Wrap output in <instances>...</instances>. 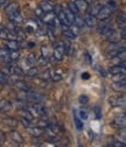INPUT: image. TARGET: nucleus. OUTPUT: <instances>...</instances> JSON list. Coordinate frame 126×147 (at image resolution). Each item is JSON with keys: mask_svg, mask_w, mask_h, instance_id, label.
<instances>
[{"mask_svg": "<svg viewBox=\"0 0 126 147\" xmlns=\"http://www.w3.org/2000/svg\"><path fill=\"white\" fill-rule=\"evenodd\" d=\"M116 7H117V6H116V4L112 1V0H109V1H107V4L104 5V6L102 7V9L98 12V14L96 15V19L100 21V20H104V19H107V18H110V16L113 14Z\"/></svg>", "mask_w": 126, "mask_h": 147, "instance_id": "obj_1", "label": "nucleus"}, {"mask_svg": "<svg viewBox=\"0 0 126 147\" xmlns=\"http://www.w3.org/2000/svg\"><path fill=\"white\" fill-rule=\"evenodd\" d=\"M64 56V47L62 41L54 42L53 46V62H61Z\"/></svg>", "mask_w": 126, "mask_h": 147, "instance_id": "obj_2", "label": "nucleus"}, {"mask_svg": "<svg viewBox=\"0 0 126 147\" xmlns=\"http://www.w3.org/2000/svg\"><path fill=\"white\" fill-rule=\"evenodd\" d=\"M44 99H46V96L43 94L36 92V91H34V90L27 91V102L28 103H32V104L42 103V102H44Z\"/></svg>", "mask_w": 126, "mask_h": 147, "instance_id": "obj_3", "label": "nucleus"}, {"mask_svg": "<svg viewBox=\"0 0 126 147\" xmlns=\"http://www.w3.org/2000/svg\"><path fill=\"white\" fill-rule=\"evenodd\" d=\"M113 28V25H112V22H111V20H110V18H107V19H104V20H100V22H99V25L97 26V33L99 34V35H104V34H106L109 30H111Z\"/></svg>", "mask_w": 126, "mask_h": 147, "instance_id": "obj_4", "label": "nucleus"}, {"mask_svg": "<svg viewBox=\"0 0 126 147\" xmlns=\"http://www.w3.org/2000/svg\"><path fill=\"white\" fill-rule=\"evenodd\" d=\"M110 125L113 128H116V130H121V128H125V126H126V115H125V112L121 113V115L116 116L111 120Z\"/></svg>", "mask_w": 126, "mask_h": 147, "instance_id": "obj_5", "label": "nucleus"}, {"mask_svg": "<svg viewBox=\"0 0 126 147\" xmlns=\"http://www.w3.org/2000/svg\"><path fill=\"white\" fill-rule=\"evenodd\" d=\"M103 38L106 42L112 43V42H118L120 41V35H119V30H116L115 28H112L111 30H109L106 34L103 35Z\"/></svg>", "mask_w": 126, "mask_h": 147, "instance_id": "obj_6", "label": "nucleus"}, {"mask_svg": "<svg viewBox=\"0 0 126 147\" xmlns=\"http://www.w3.org/2000/svg\"><path fill=\"white\" fill-rule=\"evenodd\" d=\"M13 103L12 100L7 98H1L0 99V113H7L13 109Z\"/></svg>", "mask_w": 126, "mask_h": 147, "instance_id": "obj_7", "label": "nucleus"}, {"mask_svg": "<svg viewBox=\"0 0 126 147\" xmlns=\"http://www.w3.org/2000/svg\"><path fill=\"white\" fill-rule=\"evenodd\" d=\"M9 138H11V140L12 141H14V144L15 145H22L24 144V137L21 136V133L20 132H18L15 128H13V130L9 132Z\"/></svg>", "mask_w": 126, "mask_h": 147, "instance_id": "obj_8", "label": "nucleus"}, {"mask_svg": "<svg viewBox=\"0 0 126 147\" xmlns=\"http://www.w3.org/2000/svg\"><path fill=\"white\" fill-rule=\"evenodd\" d=\"M84 22H85V26L89 27V28H94L97 26V19L96 16L88 13L85 16H84Z\"/></svg>", "mask_w": 126, "mask_h": 147, "instance_id": "obj_9", "label": "nucleus"}, {"mask_svg": "<svg viewBox=\"0 0 126 147\" xmlns=\"http://www.w3.org/2000/svg\"><path fill=\"white\" fill-rule=\"evenodd\" d=\"M33 106L38 113V117H47L48 116V109L44 105H42L41 103H35Z\"/></svg>", "mask_w": 126, "mask_h": 147, "instance_id": "obj_10", "label": "nucleus"}, {"mask_svg": "<svg viewBox=\"0 0 126 147\" xmlns=\"http://www.w3.org/2000/svg\"><path fill=\"white\" fill-rule=\"evenodd\" d=\"M8 18H9V21H11L12 24H14V25L20 26V25L24 24V18H22V15L20 14V11L16 12V13H14V14L8 15Z\"/></svg>", "mask_w": 126, "mask_h": 147, "instance_id": "obj_11", "label": "nucleus"}, {"mask_svg": "<svg viewBox=\"0 0 126 147\" xmlns=\"http://www.w3.org/2000/svg\"><path fill=\"white\" fill-rule=\"evenodd\" d=\"M3 123L6 126H8L9 128H16L18 126H19V124H20V121L18 120L16 118H14V117H5L3 119Z\"/></svg>", "mask_w": 126, "mask_h": 147, "instance_id": "obj_12", "label": "nucleus"}, {"mask_svg": "<svg viewBox=\"0 0 126 147\" xmlns=\"http://www.w3.org/2000/svg\"><path fill=\"white\" fill-rule=\"evenodd\" d=\"M27 132L32 137H41L44 133V128H41L39 126H30L27 128Z\"/></svg>", "mask_w": 126, "mask_h": 147, "instance_id": "obj_13", "label": "nucleus"}, {"mask_svg": "<svg viewBox=\"0 0 126 147\" xmlns=\"http://www.w3.org/2000/svg\"><path fill=\"white\" fill-rule=\"evenodd\" d=\"M4 46L9 50H19L21 48L20 42L15 40H4Z\"/></svg>", "mask_w": 126, "mask_h": 147, "instance_id": "obj_14", "label": "nucleus"}, {"mask_svg": "<svg viewBox=\"0 0 126 147\" xmlns=\"http://www.w3.org/2000/svg\"><path fill=\"white\" fill-rule=\"evenodd\" d=\"M106 71L109 74H111V76H112V75H116V74H120V72L126 74V68H123L119 64H112V65H110L109 68H107Z\"/></svg>", "mask_w": 126, "mask_h": 147, "instance_id": "obj_15", "label": "nucleus"}, {"mask_svg": "<svg viewBox=\"0 0 126 147\" xmlns=\"http://www.w3.org/2000/svg\"><path fill=\"white\" fill-rule=\"evenodd\" d=\"M38 30V24L35 20H29L26 25H25V32L28 34H33Z\"/></svg>", "mask_w": 126, "mask_h": 147, "instance_id": "obj_16", "label": "nucleus"}, {"mask_svg": "<svg viewBox=\"0 0 126 147\" xmlns=\"http://www.w3.org/2000/svg\"><path fill=\"white\" fill-rule=\"evenodd\" d=\"M62 78H63V72L61 70H54L50 74V78L49 80L51 82H54V83H56V82H60Z\"/></svg>", "mask_w": 126, "mask_h": 147, "instance_id": "obj_17", "label": "nucleus"}, {"mask_svg": "<svg viewBox=\"0 0 126 147\" xmlns=\"http://www.w3.org/2000/svg\"><path fill=\"white\" fill-rule=\"evenodd\" d=\"M112 89L115 90V91H125V89H126V81L125 80H123V81H118V82H112Z\"/></svg>", "mask_w": 126, "mask_h": 147, "instance_id": "obj_18", "label": "nucleus"}, {"mask_svg": "<svg viewBox=\"0 0 126 147\" xmlns=\"http://www.w3.org/2000/svg\"><path fill=\"white\" fill-rule=\"evenodd\" d=\"M14 85H15V88H18L20 91H25V92H27V91H30V90H32V88L29 86V84H28L27 82H25L24 80L16 82Z\"/></svg>", "mask_w": 126, "mask_h": 147, "instance_id": "obj_19", "label": "nucleus"}, {"mask_svg": "<svg viewBox=\"0 0 126 147\" xmlns=\"http://www.w3.org/2000/svg\"><path fill=\"white\" fill-rule=\"evenodd\" d=\"M38 75H39V69L34 65L25 71V76H27L29 78H35V77H38Z\"/></svg>", "mask_w": 126, "mask_h": 147, "instance_id": "obj_20", "label": "nucleus"}, {"mask_svg": "<svg viewBox=\"0 0 126 147\" xmlns=\"http://www.w3.org/2000/svg\"><path fill=\"white\" fill-rule=\"evenodd\" d=\"M126 20V16H125V13L124 12H119L117 15H116V24L117 26L120 28V27H125V21Z\"/></svg>", "mask_w": 126, "mask_h": 147, "instance_id": "obj_21", "label": "nucleus"}, {"mask_svg": "<svg viewBox=\"0 0 126 147\" xmlns=\"http://www.w3.org/2000/svg\"><path fill=\"white\" fill-rule=\"evenodd\" d=\"M40 7H41V9L44 12V13H49V12H54V5L51 4V3H49V1H41L40 3Z\"/></svg>", "mask_w": 126, "mask_h": 147, "instance_id": "obj_22", "label": "nucleus"}, {"mask_svg": "<svg viewBox=\"0 0 126 147\" xmlns=\"http://www.w3.org/2000/svg\"><path fill=\"white\" fill-rule=\"evenodd\" d=\"M47 140L49 142H51V144H59L60 137L57 136V133H53V132L47 130Z\"/></svg>", "mask_w": 126, "mask_h": 147, "instance_id": "obj_23", "label": "nucleus"}, {"mask_svg": "<svg viewBox=\"0 0 126 147\" xmlns=\"http://www.w3.org/2000/svg\"><path fill=\"white\" fill-rule=\"evenodd\" d=\"M16 12H19V5L16 3H11L8 4V6L6 7V13L7 15H11V14H14Z\"/></svg>", "mask_w": 126, "mask_h": 147, "instance_id": "obj_24", "label": "nucleus"}, {"mask_svg": "<svg viewBox=\"0 0 126 147\" xmlns=\"http://www.w3.org/2000/svg\"><path fill=\"white\" fill-rule=\"evenodd\" d=\"M19 115H20V117H24V118H26V119H28V120H30V121H33L34 120V116L28 111V109L26 107V109H20L19 110Z\"/></svg>", "mask_w": 126, "mask_h": 147, "instance_id": "obj_25", "label": "nucleus"}, {"mask_svg": "<svg viewBox=\"0 0 126 147\" xmlns=\"http://www.w3.org/2000/svg\"><path fill=\"white\" fill-rule=\"evenodd\" d=\"M74 25H76L78 28H84L85 27V22H84V18L80 14L75 15V20H74Z\"/></svg>", "mask_w": 126, "mask_h": 147, "instance_id": "obj_26", "label": "nucleus"}, {"mask_svg": "<svg viewBox=\"0 0 126 147\" xmlns=\"http://www.w3.org/2000/svg\"><path fill=\"white\" fill-rule=\"evenodd\" d=\"M64 15L67 18V20L68 22L71 25V24H74V20H75V14L71 12L69 8H64Z\"/></svg>", "mask_w": 126, "mask_h": 147, "instance_id": "obj_27", "label": "nucleus"}, {"mask_svg": "<svg viewBox=\"0 0 126 147\" xmlns=\"http://www.w3.org/2000/svg\"><path fill=\"white\" fill-rule=\"evenodd\" d=\"M26 60L29 62V64H30L32 67L38 63V56H36V55H35L34 53H29L27 56H26Z\"/></svg>", "mask_w": 126, "mask_h": 147, "instance_id": "obj_28", "label": "nucleus"}, {"mask_svg": "<svg viewBox=\"0 0 126 147\" xmlns=\"http://www.w3.org/2000/svg\"><path fill=\"white\" fill-rule=\"evenodd\" d=\"M50 74H51V70L50 69H46V70H43L42 72H39V77H40V80H43V81H49V78H50Z\"/></svg>", "mask_w": 126, "mask_h": 147, "instance_id": "obj_29", "label": "nucleus"}, {"mask_svg": "<svg viewBox=\"0 0 126 147\" xmlns=\"http://www.w3.org/2000/svg\"><path fill=\"white\" fill-rule=\"evenodd\" d=\"M74 120H75V126L78 131H82L83 130V127H84V123L83 120L77 116V115H74Z\"/></svg>", "mask_w": 126, "mask_h": 147, "instance_id": "obj_30", "label": "nucleus"}, {"mask_svg": "<svg viewBox=\"0 0 126 147\" xmlns=\"http://www.w3.org/2000/svg\"><path fill=\"white\" fill-rule=\"evenodd\" d=\"M75 4L77 5L80 12H81V11H86V9L89 8V6H90V5H88V4L84 1V0H76Z\"/></svg>", "mask_w": 126, "mask_h": 147, "instance_id": "obj_31", "label": "nucleus"}, {"mask_svg": "<svg viewBox=\"0 0 126 147\" xmlns=\"http://www.w3.org/2000/svg\"><path fill=\"white\" fill-rule=\"evenodd\" d=\"M63 35L65 36V39H67V40H70V41H74V40L77 38V36H76L73 32H71L69 28L65 29V30H63Z\"/></svg>", "mask_w": 126, "mask_h": 147, "instance_id": "obj_32", "label": "nucleus"}, {"mask_svg": "<svg viewBox=\"0 0 126 147\" xmlns=\"http://www.w3.org/2000/svg\"><path fill=\"white\" fill-rule=\"evenodd\" d=\"M67 6H68L67 8H69V9H70L71 12H73V13L75 14V15H76V14H80V9H78L77 5L75 4V1H69Z\"/></svg>", "mask_w": 126, "mask_h": 147, "instance_id": "obj_33", "label": "nucleus"}, {"mask_svg": "<svg viewBox=\"0 0 126 147\" xmlns=\"http://www.w3.org/2000/svg\"><path fill=\"white\" fill-rule=\"evenodd\" d=\"M8 84V75H6L5 72H3L0 70V85L1 86H5Z\"/></svg>", "mask_w": 126, "mask_h": 147, "instance_id": "obj_34", "label": "nucleus"}, {"mask_svg": "<svg viewBox=\"0 0 126 147\" xmlns=\"http://www.w3.org/2000/svg\"><path fill=\"white\" fill-rule=\"evenodd\" d=\"M116 106H118V107H125V106H126V98H125V95H123L121 97H117V98H116Z\"/></svg>", "mask_w": 126, "mask_h": 147, "instance_id": "obj_35", "label": "nucleus"}, {"mask_svg": "<svg viewBox=\"0 0 126 147\" xmlns=\"http://www.w3.org/2000/svg\"><path fill=\"white\" fill-rule=\"evenodd\" d=\"M8 56H9L11 60L14 62V61H18V60L20 59V53H19V50H11Z\"/></svg>", "mask_w": 126, "mask_h": 147, "instance_id": "obj_36", "label": "nucleus"}, {"mask_svg": "<svg viewBox=\"0 0 126 147\" xmlns=\"http://www.w3.org/2000/svg\"><path fill=\"white\" fill-rule=\"evenodd\" d=\"M123 80H126V74L125 72H120V74L112 75V82H118V81H123Z\"/></svg>", "mask_w": 126, "mask_h": 147, "instance_id": "obj_37", "label": "nucleus"}, {"mask_svg": "<svg viewBox=\"0 0 126 147\" xmlns=\"http://www.w3.org/2000/svg\"><path fill=\"white\" fill-rule=\"evenodd\" d=\"M49 124H50V121H49L48 119H46V117H43L42 119H40V120H39L38 126H39V127H41V128H44V130H46V128L49 126Z\"/></svg>", "mask_w": 126, "mask_h": 147, "instance_id": "obj_38", "label": "nucleus"}, {"mask_svg": "<svg viewBox=\"0 0 126 147\" xmlns=\"http://www.w3.org/2000/svg\"><path fill=\"white\" fill-rule=\"evenodd\" d=\"M41 56L44 57V59H48V60H49V57H51V56H50V54H49V49H48V47L44 46V45L41 47Z\"/></svg>", "mask_w": 126, "mask_h": 147, "instance_id": "obj_39", "label": "nucleus"}, {"mask_svg": "<svg viewBox=\"0 0 126 147\" xmlns=\"http://www.w3.org/2000/svg\"><path fill=\"white\" fill-rule=\"evenodd\" d=\"M9 49H7L5 46L3 47V48H0V60H3V59H5V57H7L8 55H9Z\"/></svg>", "mask_w": 126, "mask_h": 147, "instance_id": "obj_40", "label": "nucleus"}, {"mask_svg": "<svg viewBox=\"0 0 126 147\" xmlns=\"http://www.w3.org/2000/svg\"><path fill=\"white\" fill-rule=\"evenodd\" d=\"M117 138H118V140H119V141H121V142H124V144H125V141H126L125 128H121V130H119V133L117 134Z\"/></svg>", "mask_w": 126, "mask_h": 147, "instance_id": "obj_41", "label": "nucleus"}, {"mask_svg": "<svg viewBox=\"0 0 126 147\" xmlns=\"http://www.w3.org/2000/svg\"><path fill=\"white\" fill-rule=\"evenodd\" d=\"M19 121L21 123V125H22L25 128L30 127V126H32V124H33V121H30V120H28V119H26V118H24V117H21Z\"/></svg>", "mask_w": 126, "mask_h": 147, "instance_id": "obj_42", "label": "nucleus"}, {"mask_svg": "<svg viewBox=\"0 0 126 147\" xmlns=\"http://www.w3.org/2000/svg\"><path fill=\"white\" fill-rule=\"evenodd\" d=\"M32 145L34 146H41L42 145V139L41 137H32Z\"/></svg>", "mask_w": 126, "mask_h": 147, "instance_id": "obj_43", "label": "nucleus"}, {"mask_svg": "<svg viewBox=\"0 0 126 147\" xmlns=\"http://www.w3.org/2000/svg\"><path fill=\"white\" fill-rule=\"evenodd\" d=\"M94 111H95L96 118H97V119H100V118H102V109H100L98 105H96V106H94Z\"/></svg>", "mask_w": 126, "mask_h": 147, "instance_id": "obj_44", "label": "nucleus"}, {"mask_svg": "<svg viewBox=\"0 0 126 147\" xmlns=\"http://www.w3.org/2000/svg\"><path fill=\"white\" fill-rule=\"evenodd\" d=\"M69 29L73 32L76 36H78V34H80V29H81V28H78V27H77L76 25H74V24H71V25L69 26Z\"/></svg>", "mask_w": 126, "mask_h": 147, "instance_id": "obj_45", "label": "nucleus"}, {"mask_svg": "<svg viewBox=\"0 0 126 147\" xmlns=\"http://www.w3.org/2000/svg\"><path fill=\"white\" fill-rule=\"evenodd\" d=\"M119 35H120V39L123 41L126 40V28L125 27H120L119 28Z\"/></svg>", "mask_w": 126, "mask_h": 147, "instance_id": "obj_46", "label": "nucleus"}, {"mask_svg": "<svg viewBox=\"0 0 126 147\" xmlns=\"http://www.w3.org/2000/svg\"><path fill=\"white\" fill-rule=\"evenodd\" d=\"M19 65H20V67H21V68H22V69H24L25 71H26L27 69H29V68L32 67V65L29 64V62H28V61H27L26 59H25V60H24V61L21 62V64H19Z\"/></svg>", "mask_w": 126, "mask_h": 147, "instance_id": "obj_47", "label": "nucleus"}, {"mask_svg": "<svg viewBox=\"0 0 126 147\" xmlns=\"http://www.w3.org/2000/svg\"><path fill=\"white\" fill-rule=\"evenodd\" d=\"M107 146H116V147H125L126 146V144H124V142H121V141H119V140H117V141H115V142H111V144H109Z\"/></svg>", "mask_w": 126, "mask_h": 147, "instance_id": "obj_48", "label": "nucleus"}, {"mask_svg": "<svg viewBox=\"0 0 126 147\" xmlns=\"http://www.w3.org/2000/svg\"><path fill=\"white\" fill-rule=\"evenodd\" d=\"M82 120H85L86 118H88V113L84 111V110H80V111H78V115H77Z\"/></svg>", "mask_w": 126, "mask_h": 147, "instance_id": "obj_49", "label": "nucleus"}, {"mask_svg": "<svg viewBox=\"0 0 126 147\" xmlns=\"http://www.w3.org/2000/svg\"><path fill=\"white\" fill-rule=\"evenodd\" d=\"M6 142V134L4 131L0 130V145H4Z\"/></svg>", "mask_w": 126, "mask_h": 147, "instance_id": "obj_50", "label": "nucleus"}, {"mask_svg": "<svg viewBox=\"0 0 126 147\" xmlns=\"http://www.w3.org/2000/svg\"><path fill=\"white\" fill-rule=\"evenodd\" d=\"M78 100H80L81 104H86V103L89 102V98H88L85 95H82V96L78 97Z\"/></svg>", "mask_w": 126, "mask_h": 147, "instance_id": "obj_51", "label": "nucleus"}, {"mask_svg": "<svg viewBox=\"0 0 126 147\" xmlns=\"http://www.w3.org/2000/svg\"><path fill=\"white\" fill-rule=\"evenodd\" d=\"M34 13H35V15H36V16H40V18H41V16L43 15V13H44V12H43V11L41 9V7L39 6V7H36V8H35Z\"/></svg>", "mask_w": 126, "mask_h": 147, "instance_id": "obj_52", "label": "nucleus"}, {"mask_svg": "<svg viewBox=\"0 0 126 147\" xmlns=\"http://www.w3.org/2000/svg\"><path fill=\"white\" fill-rule=\"evenodd\" d=\"M116 98H117V97H110V98H109V104H110L111 106H116Z\"/></svg>", "mask_w": 126, "mask_h": 147, "instance_id": "obj_53", "label": "nucleus"}, {"mask_svg": "<svg viewBox=\"0 0 126 147\" xmlns=\"http://www.w3.org/2000/svg\"><path fill=\"white\" fill-rule=\"evenodd\" d=\"M89 74L88 72H84V74H82V78H84V80H89Z\"/></svg>", "mask_w": 126, "mask_h": 147, "instance_id": "obj_54", "label": "nucleus"}, {"mask_svg": "<svg viewBox=\"0 0 126 147\" xmlns=\"http://www.w3.org/2000/svg\"><path fill=\"white\" fill-rule=\"evenodd\" d=\"M85 55H86V60H88V61H89L90 63H92V60H91V56H90V55H89V53H88V51L85 53Z\"/></svg>", "mask_w": 126, "mask_h": 147, "instance_id": "obj_55", "label": "nucleus"}, {"mask_svg": "<svg viewBox=\"0 0 126 147\" xmlns=\"http://www.w3.org/2000/svg\"><path fill=\"white\" fill-rule=\"evenodd\" d=\"M99 74L102 75V77H106V72H105V70H103V69H99Z\"/></svg>", "mask_w": 126, "mask_h": 147, "instance_id": "obj_56", "label": "nucleus"}, {"mask_svg": "<svg viewBox=\"0 0 126 147\" xmlns=\"http://www.w3.org/2000/svg\"><path fill=\"white\" fill-rule=\"evenodd\" d=\"M7 3V0H0V7H3Z\"/></svg>", "mask_w": 126, "mask_h": 147, "instance_id": "obj_57", "label": "nucleus"}, {"mask_svg": "<svg viewBox=\"0 0 126 147\" xmlns=\"http://www.w3.org/2000/svg\"><path fill=\"white\" fill-rule=\"evenodd\" d=\"M84 1H85L88 5H91V4H94V0H84Z\"/></svg>", "mask_w": 126, "mask_h": 147, "instance_id": "obj_58", "label": "nucleus"}, {"mask_svg": "<svg viewBox=\"0 0 126 147\" xmlns=\"http://www.w3.org/2000/svg\"><path fill=\"white\" fill-rule=\"evenodd\" d=\"M47 1H49V3H51V4H54V3L56 4V1H57V0H47Z\"/></svg>", "mask_w": 126, "mask_h": 147, "instance_id": "obj_59", "label": "nucleus"}, {"mask_svg": "<svg viewBox=\"0 0 126 147\" xmlns=\"http://www.w3.org/2000/svg\"><path fill=\"white\" fill-rule=\"evenodd\" d=\"M6 28V26H4V25H0V30H3V29H5Z\"/></svg>", "mask_w": 126, "mask_h": 147, "instance_id": "obj_60", "label": "nucleus"}]
</instances>
